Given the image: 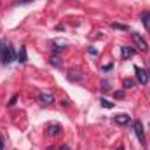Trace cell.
<instances>
[{
    "label": "cell",
    "instance_id": "cell-14",
    "mask_svg": "<svg viewBox=\"0 0 150 150\" xmlns=\"http://www.w3.org/2000/svg\"><path fill=\"white\" fill-rule=\"evenodd\" d=\"M100 103H101V107H105V108H113V103L112 101H108V100H105V98H101Z\"/></svg>",
    "mask_w": 150,
    "mask_h": 150
},
{
    "label": "cell",
    "instance_id": "cell-8",
    "mask_svg": "<svg viewBox=\"0 0 150 150\" xmlns=\"http://www.w3.org/2000/svg\"><path fill=\"white\" fill-rule=\"evenodd\" d=\"M115 122H117L119 126H126V124L131 122V117H129L127 113H119V115H115Z\"/></svg>",
    "mask_w": 150,
    "mask_h": 150
},
{
    "label": "cell",
    "instance_id": "cell-7",
    "mask_svg": "<svg viewBox=\"0 0 150 150\" xmlns=\"http://www.w3.org/2000/svg\"><path fill=\"white\" fill-rule=\"evenodd\" d=\"M120 56H122V59H129V58L134 56V49L129 47V45H122L120 47Z\"/></svg>",
    "mask_w": 150,
    "mask_h": 150
},
{
    "label": "cell",
    "instance_id": "cell-9",
    "mask_svg": "<svg viewBox=\"0 0 150 150\" xmlns=\"http://www.w3.org/2000/svg\"><path fill=\"white\" fill-rule=\"evenodd\" d=\"M18 61H19L21 65H25V63L28 61V52H26V47H25V45H21V47H19V52H18Z\"/></svg>",
    "mask_w": 150,
    "mask_h": 150
},
{
    "label": "cell",
    "instance_id": "cell-10",
    "mask_svg": "<svg viewBox=\"0 0 150 150\" xmlns=\"http://www.w3.org/2000/svg\"><path fill=\"white\" fill-rule=\"evenodd\" d=\"M142 23L145 25V28L150 32V12H143L142 14Z\"/></svg>",
    "mask_w": 150,
    "mask_h": 150
},
{
    "label": "cell",
    "instance_id": "cell-16",
    "mask_svg": "<svg viewBox=\"0 0 150 150\" xmlns=\"http://www.w3.org/2000/svg\"><path fill=\"white\" fill-rule=\"evenodd\" d=\"M133 86H134V82L131 79H126L124 80V89H133Z\"/></svg>",
    "mask_w": 150,
    "mask_h": 150
},
{
    "label": "cell",
    "instance_id": "cell-20",
    "mask_svg": "<svg viewBox=\"0 0 150 150\" xmlns=\"http://www.w3.org/2000/svg\"><path fill=\"white\" fill-rule=\"evenodd\" d=\"M61 150H70V147H68V145H63V147H61Z\"/></svg>",
    "mask_w": 150,
    "mask_h": 150
},
{
    "label": "cell",
    "instance_id": "cell-2",
    "mask_svg": "<svg viewBox=\"0 0 150 150\" xmlns=\"http://www.w3.org/2000/svg\"><path fill=\"white\" fill-rule=\"evenodd\" d=\"M133 129H134V134H136V138L140 140V143L145 147V145H147V138H145V129H143V124H142L140 120H134Z\"/></svg>",
    "mask_w": 150,
    "mask_h": 150
},
{
    "label": "cell",
    "instance_id": "cell-4",
    "mask_svg": "<svg viewBox=\"0 0 150 150\" xmlns=\"http://www.w3.org/2000/svg\"><path fill=\"white\" fill-rule=\"evenodd\" d=\"M131 37H133V40H134V44H136V47H138V49H142V51H145V52L149 51V45H147L145 38L142 37L138 32H133V33H131Z\"/></svg>",
    "mask_w": 150,
    "mask_h": 150
},
{
    "label": "cell",
    "instance_id": "cell-18",
    "mask_svg": "<svg viewBox=\"0 0 150 150\" xmlns=\"http://www.w3.org/2000/svg\"><path fill=\"white\" fill-rule=\"evenodd\" d=\"M16 101H18V96H12V98H11V101H9V107H14V105H16Z\"/></svg>",
    "mask_w": 150,
    "mask_h": 150
},
{
    "label": "cell",
    "instance_id": "cell-12",
    "mask_svg": "<svg viewBox=\"0 0 150 150\" xmlns=\"http://www.w3.org/2000/svg\"><path fill=\"white\" fill-rule=\"evenodd\" d=\"M68 80H72V82L77 80V82H79V80H82V75H80V72H74V70H72V72L68 74Z\"/></svg>",
    "mask_w": 150,
    "mask_h": 150
},
{
    "label": "cell",
    "instance_id": "cell-5",
    "mask_svg": "<svg viewBox=\"0 0 150 150\" xmlns=\"http://www.w3.org/2000/svg\"><path fill=\"white\" fill-rule=\"evenodd\" d=\"M47 134L49 136H56V134H59L63 129H61V124H58V122H51V124H47Z\"/></svg>",
    "mask_w": 150,
    "mask_h": 150
},
{
    "label": "cell",
    "instance_id": "cell-13",
    "mask_svg": "<svg viewBox=\"0 0 150 150\" xmlns=\"http://www.w3.org/2000/svg\"><path fill=\"white\" fill-rule=\"evenodd\" d=\"M112 28L113 30H120V32H127L129 26L127 25H122V23H112Z\"/></svg>",
    "mask_w": 150,
    "mask_h": 150
},
{
    "label": "cell",
    "instance_id": "cell-6",
    "mask_svg": "<svg viewBox=\"0 0 150 150\" xmlns=\"http://www.w3.org/2000/svg\"><path fill=\"white\" fill-rule=\"evenodd\" d=\"M38 100H40L42 105H51V103H54L52 93H40V94H38Z\"/></svg>",
    "mask_w": 150,
    "mask_h": 150
},
{
    "label": "cell",
    "instance_id": "cell-15",
    "mask_svg": "<svg viewBox=\"0 0 150 150\" xmlns=\"http://www.w3.org/2000/svg\"><path fill=\"white\" fill-rule=\"evenodd\" d=\"M61 63H63V61H61L58 56H52V58H51V65H52V67H61Z\"/></svg>",
    "mask_w": 150,
    "mask_h": 150
},
{
    "label": "cell",
    "instance_id": "cell-1",
    "mask_svg": "<svg viewBox=\"0 0 150 150\" xmlns=\"http://www.w3.org/2000/svg\"><path fill=\"white\" fill-rule=\"evenodd\" d=\"M14 58H16L14 49L11 47V44H9L5 38H2V40H0V61H2L4 65H11V63L14 61Z\"/></svg>",
    "mask_w": 150,
    "mask_h": 150
},
{
    "label": "cell",
    "instance_id": "cell-3",
    "mask_svg": "<svg viewBox=\"0 0 150 150\" xmlns=\"http://www.w3.org/2000/svg\"><path fill=\"white\" fill-rule=\"evenodd\" d=\"M134 72H136V79L142 86H147L150 80V72H147L145 68H140V67H134Z\"/></svg>",
    "mask_w": 150,
    "mask_h": 150
},
{
    "label": "cell",
    "instance_id": "cell-19",
    "mask_svg": "<svg viewBox=\"0 0 150 150\" xmlns=\"http://www.w3.org/2000/svg\"><path fill=\"white\" fill-rule=\"evenodd\" d=\"M0 150H4V138H2V134H0Z\"/></svg>",
    "mask_w": 150,
    "mask_h": 150
},
{
    "label": "cell",
    "instance_id": "cell-21",
    "mask_svg": "<svg viewBox=\"0 0 150 150\" xmlns=\"http://www.w3.org/2000/svg\"><path fill=\"white\" fill-rule=\"evenodd\" d=\"M119 150H124V149H122V147H120V149H119Z\"/></svg>",
    "mask_w": 150,
    "mask_h": 150
},
{
    "label": "cell",
    "instance_id": "cell-17",
    "mask_svg": "<svg viewBox=\"0 0 150 150\" xmlns=\"http://www.w3.org/2000/svg\"><path fill=\"white\" fill-rule=\"evenodd\" d=\"M124 96H126L124 91H115V93H113V98H115V100H122Z\"/></svg>",
    "mask_w": 150,
    "mask_h": 150
},
{
    "label": "cell",
    "instance_id": "cell-11",
    "mask_svg": "<svg viewBox=\"0 0 150 150\" xmlns=\"http://www.w3.org/2000/svg\"><path fill=\"white\" fill-rule=\"evenodd\" d=\"M52 45H54V47H52V49H54V52H61V51L65 49V42H59V40H54V42H52Z\"/></svg>",
    "mask_w": 150,
    "mask_h": 150
}]
</instances>
